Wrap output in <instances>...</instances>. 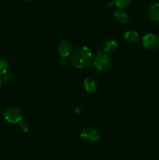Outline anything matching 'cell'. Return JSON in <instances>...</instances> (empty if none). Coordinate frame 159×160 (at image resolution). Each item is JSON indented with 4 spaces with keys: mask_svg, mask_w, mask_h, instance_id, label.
Listing matches in <instances>:
<instances>
[{
    "mask_svg": "<svg viewBox=\"0 0 159 160\" xmlns=\"http://www.w3.org/2000/svg\"><path fill=\"white\" fill-rule=\"evenodd\" d=\"M93 54L90 48L86 46H79L72 51L70 62L76 68H86L93 62Z\"/></svg>",
    "mask_w": 159,
    "mask_h": 160,
    "instance_id": "cell-1",
    "label": "cell"
},
{
    "mask_svg": "<svg viewBox=\"0 0 159 160\" xmlns=\"http://www.w3.org/2000/svg\"><path fill=\"white\" fill-rule=\"evenodd\" d=\"M93 64L97 70L105 71L112 67V61L108 55L98 51L96 56L93 58Z\"/></svg>",
    "mask_w": 159,
    "mask_h": 160,
    "instance_id": "cell-2",
    "label": "cell"
},
{
    "mask_svg": "<svg viewBox=\"0 0 159 160\" xmlns=\"http://www.w3.org/2000/svg\"><path fill=\"white\" fill-rule=\"evenodd\" d=\"M23 112L17 106H11L6 109L4 112V119L9 123H19L23 120Z\"/></svg>",
    "mask_w": 159,
    "mask_h": 160,
    "instance_id": "cell-3",
    "label": "cell"
},
{
    "mask_svg": "<svg viewBox=\"0 0 159 160\" xmlns=\"http://www.w3.org/2000/svg\"><path fill=\"white\" fill-rule=\"evenodd\" d=\"M80 138L84 142L95 143L100 139V133L96 128L88 127L81 131Z\"/></svg>",
    "mask_w": 159,
    "mask_h": 160,
    "instance_id": "cell-4",
    "label": "cell"
},
{
    "mask_svg": "<svg viewBox=\"0 0 159 160\" xmlns=\"http://www.w3.org/2000/svg\"><path fill=\"white\" fill-rule=\"evenodd\" d=\"M142 44L147 50H155L159 48V35L154 33L146 34L142 38Z\"/></svg>",
    "mask_w": 159,
    "mask_h": 160,
    "instance_id": "cell-5",
    "label": "cell"
},
{
    "mask_svg": "<svg viewBox=\"0 0 159 160\" xmlns=\"http://www.w3.org/2000/svg\"><path fill=\"white\" fill-rule=\"evenodd\" d=\"M57 51L61 58H66L67 56H70L72 51H73L71 43L66 40L62 41L59 42V45H58Z\"/></svg>",
    "mask_w": 159,
    "mask_h": 160,
    "instance_id": "cell-6",
    "label": "cell"
},
{
    "mask_svg": "<svg viewBox=\"0 0 159 160\" xmlns=\"http://www.w3.org/2000/svg\"><path fill=\"white\" fill-rule=\"evenodd\" d=\"M84 86L87 93L93 94L98 90V83L92 78H85L84 81Z\"/></svg>",
    "mask_w": 159,
    "mask_h": 160,
    "instance_id": "cell-7",
    "label": "cell"
},
{
    "mask_svg": "<svg viewBox=\"0 0 159 160\" xmlns=\"http://www.w3.org/2000/svg\"><path fill=\"white\" fill-rule=\"evenodd\" d=\"M118 44L115 39H108L105 41L103 45L104 52L107 53H113L118 49Z\"/></svg>",
    "mask_w": 159,
    "mask_h": 160,
    "instance_id": "cell-8",
    "label": "cell"
},
{
    "mask_svg": "<svg viewBox=\"0 0 159 160\" xmlns=\"http://www.w3.org/2000/svg\"><path fill=\"white\" fill-rule=\"evenodd\" d=\"M114 17H115V20L120 23H127L129 20V15L128 14L127 12L123 10L122 9H118L114 12Z\"/></svg>",
    "mask_w": 159,
    "mask_h": 160,
    "instance_id": "cell-9",
    "label": "cell"
},
{
    "mask_svg": "<svg viewBox=\"0 0 159 160\" xmlns=\"http://www.w3.org/2000/svg\"><path fill=\"white\" fill-rule=\"evenodd\" d=\"M125 40L129 43H137L140 41V35L138 32L135 31H128L125 33Z\"/></svg>",
    "mask_w": 159,
    "mask_h": 160,
    "instance_id": "cell-10",
    "label": "cell"
},
{
    "mask_svg": "<svg viewBox=\"0 0 159 160\" xmlns=\"http://www.w3.org/2000/svg\"><path fill=\"white\" fill-rule=\"evenodd\" d=\"M149 16L154 21H159V2L151 5L149 9Z\"/></svg>",
    "mask_w": 159,
    "mask_h": 160,
    "instance_id": "cell-11",
    "label": "cell"
},
{
    "mask_svg": "<svg viewBox=\"0 0 159 160\" xmlns=\"http://www.w3.org/2000/svg\"><path fill=\"white\" fill-rule=\"evenodd\" d=\"M132 1V0H115L113 4L119 9H124V8L128 7L131 4Z\"/></svg>",
    "mask_w": 159,
    "mask_h": 160,
    "instance_id": "cell-12",
    "label": "cell"
},
{
    "mask_svg": "<svg viewBox=\"0 0 159 160\" xmlns=\"http://www.w3.org/2000/svg\"><path fill=\"white\" fill-rule=\"evenodd\" d=\"M9 69V63L7 61L4 59H0V76L8 72Z\"/></svg>",
    "mask_w": 159,
    "mask_h": 160,
    "instance_id": "cell-13",
    "label": "cell"
},
{
    "mask_svg": "<svg viewBox=\"0 0 159 160\" xmlns=\"http://www.w3.org/2000/svg\"><path fill=\"white\" fill-rule=\"evenodd\" d=\"M20 129L22 130L23 132H27L28 131L30 130V123H28L26 120H20Z\"/></svg>",
    "mask_w": 159,
    "mask_h": 160,
    "instance_id": "cell-14",
    "label": "cell"
},
{
    "mask_svg": "<svg viewBox=\"0 0 159 160\" xmlns=\"http://www.w3.org/2000/svg\"><path fill=\"white\" fill-rule=\"evenodd\" d=\"M1 78L3 82H9V81H12V79L13 78V75L10 72H6V73L2 75Z\"/></svg>",
    "mask_w": 159,
    "mask_h": 160,
    "instance_id": "cell-15",
    "label": "cell"
},
{
    "mask_svg": "<svg viewBox=\"0 0 159 160\" xmlns=\"http://www.w3.org/2000/svg\"><path fill=\"white\" fill-rule=\"evenodd\" d=\"M66 64V62H65V58H61L59 59V65H61L62 67H64V66Z\"/></svg>",
    "mask_w": 159,
    "mask_h": 160,
    "instance_id": "cell-16",
    "label": "cell"
},
{
    "mask_svg": "<svg viewBox=\"0 0 159 160\" xmlns=\"http://www.w3.org/2000/svg\"><path fill=\"white\" fill-rule=\"evenodd\" d=\"M2 78H1V77H0V89H1V88H2Z\"/></svg>",
    "mask_w": 159,
    "mask_h": 160,
    "instance_id": "cell-17",
    "label": "cell"
},
{
    "mask_svg": "<svg viewBox=\"0 0 159 160\" xmlns=\"http://www.w3.org/2000/svg\"><path fill=\"white\" fill-rule=\"evenodd\" d=\"M23 1H25V2H29V1H31V0H23Z\"/></svg>",
    "mask_w": 159,
    "mask_h": 160,
    "instance_id": "cell-18",
    "label": "cell"
}]
</instances>
